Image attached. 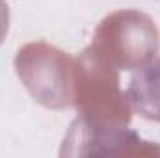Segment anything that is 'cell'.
Listing matches in <instances>:
<instances>
[{
	"label": "cell",
	"instance_id": "cell-1",
	"mask_svg": "<svg viewBox=\"0 0 160 158\" xmlns=\"http://www.w3.org/2000/svg\"><path fill=\"white\" fill-rule=\"evenodd\" d=\"M128 99L138 116L160 121V58L136 73L128 87Z\"/></svg>",
	"mask_w": 160,
	"mask_h": 158
}]
</instances>
